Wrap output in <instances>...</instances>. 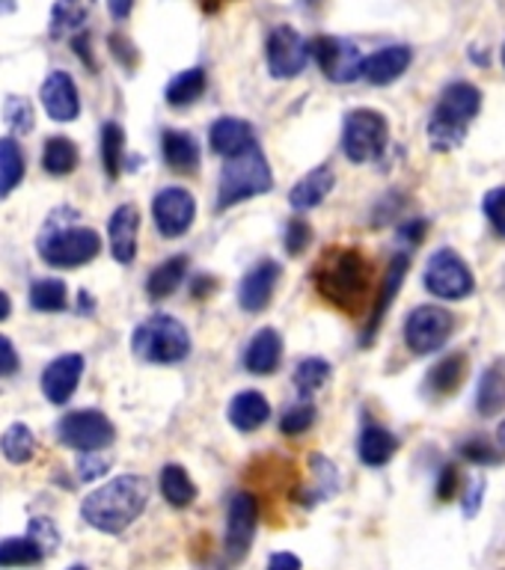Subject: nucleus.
Listing matches in <instances>:
<instances>
[{
    "label": "nucleus",
    "instance_id": "obj_1",
    "mask_svg": "<svg viewBox=\"0 0 505 570\" xmlns=\"http://www.w3.org/2000/svg\"><path fill=\"white\" fill-rule=\"evenodd\" d=\"M315 285L324 301L333 303L337 309L357 315L372 288V267L360 249L333 247L319 258Z\"/></svg>",
    "mask_w": 505,
    "mask_h": 570
},
{
    "label": "nucleus",
    "instance_id": "obj_2",
    "mask_svg": "<svg viewBox=\"0 0 505 570\" xmlns=\"http://www.w3.org/2000/svg\"><path fill=\"white\" fill-rule=\"evenodd\" d=\"M149 502V484L143 475H119V479L107 481L98 490H93L84 505H80V514L93 529L107 534H116L128 529V525L143 514V508Z\"/></svg>",
    "mask_w": 505,
    "mask_h": 570
},
{
    "label": "nucleus",
    "instance_id": "obj_3",
    "mask_svg": "<svg viewBox=\"0 0 505 570\" xmlns=\"http://www.w3.org/2000/svg\"><path fill=\"white\" fill-rule=\"evenodd\" d=\"M482 110V89L470 80H455L440 92L431 119H428V142L435 151L458 149L470 131L473 119Z\"/></svg>",
    "mask_w": 505,
    "mask_h": 570
},
{
    "label": "nucleus",
    "instance_id": "obj_4",
    "mask_svg": "<svg viewBox=\"0 0 505 570\" xmlns=\"http://www.w3.org/2000/svg\"><path fill=\"white\" fill-rule=\"evenodd\" d=\"M274 185L271 167H268L265 151L256 142H250L247 149L226 158V167L221 173V187H217V208L239 205L250 196L268 194Z\"/></svg>",
    "mask_w": 505,
    "mask_h": 570
},
{
    "label": "nucleus",
    "instance_id": "obj_5",
    "mask_svg": "<svg viewBox=\"0 0 505 570\" xmlns=\"http://www.w3.org/2000/svg\"><path fill=\"white\" fill-rule=\"evenodd\" d=\"M134 354L146 360V363L173 365L182 363L191 354V336L182 321L169 318V315H155V318L143 321L140 327L134 330L132 338Z\"/></svg>",
    "mask_w": 505,
    "mask_h": 570
},
{
    "label": "nucleus",
    "instance_id": "obj_6",
    "mask_svg": "<svg viewBox=\"0 0 505 570\" xmlns=\"http://www.w3.org/2000/svg\"><path fill=\"white\" fill-rule=\"evenodd\" d=\"M390 140V125L387 116L369 107L351 110L346 116V128H342V151L351 164H369L378 160L387 149Z\"/></svg>",
    "mask_w": 505,
    "mask_h": 570
},
{
    "label": "nucleus",
    "instance_id": "obj_7",
    "mask_svg": "<svg viewBox=\"0 0 505 570\" xmlns=\"http://www.w3.org/2000/svg\"><path fill=\"white\" fill-rule=\"evenodd\" d=\"M423 285L428 288V294H435L440 301H464L476 292V276L455 249L444 247L428 258Z\"/></svg>",
    "mask_w": 505,
    "mask_h": 570
},
{
    "label": "nucleus",
    "instance_id": "obj_8",
    "mask_svg": "<svg viewBox=\"0 0 505 570\" xmlns=\"http://www.w3.org/2000/svg\"><path fill=\"white\" fill-rule=\"evenodd\" d=\"M455 333V315L444 306H417L405 321V345L417 356L435 354Z\"/></svg>",
    "mask_w": 505,
    "mask_h": 570
},
{
    "label": "nucleus",
    "instance_id": "obj_9",
    "mask_svg": "<svg viewBox=\"0 0 505 570\" xmlns=\"http://www.w3.org/2000/svg\"><path fill=\"white\" fill-rule=\"evenodd\" d=\"M101 238L93 229H54L51 235L39 238V253L48 265L57 267H78L87 265L98 256Z\"/></svg>",
    "mask_w": 505,
    "mask_h": 570
},
{
    "label": "nucleus",
    "instance_id": "obj_10",
    "mask_svg": "<svg viewBox=\"0 0 505 570\" xmlns=\"http://www.w3.org/2000/svg\"><path fill=\"white\" fill-rule=\"evenodd\" d=\"M310 57H315L319 69L328 75L330 80L337 83H351V80L360 78V69H363V53L360 48L346 39H337V36H319L312 39L310 45Z\"/></svg>",
    "mask_w": 505,
    "mask_h": 570
},
{
    "label": "nucleus",
    "instance_id": "obj_11",
    "mask_svg": "<svg viewBox=\"0 0 505 570\" xmlns=\"http://www.w3.org/2000/svg\"><path fill=\"white\" fill-rule=\"evenodd\" d=\"M60 436L62 443L78 449V452H98V449H107L114 443V425L105 413L98 410H78V413H69V416L60 422Z\"/></svg>",
    "mask_w": 505,
    "mask_h": 570
},
{
    "label": "nucleus",
    "instance_id": "obj_12",
    "mask_svg": "<svg viewBox=\"0 0 505 570\" xmlns=\"http://www.w3.org/2000/svg\"><path fill=\"white\" fill-rule=\"evenodd\" d=\"M265 53L268 69L274 78H294V75H301L307 60H310V48L303 42V36L289 24L271 30Z\"/></svg>",
    "mask_w": 505,
    "mask_h": 570
},
{
    "label": "nucleus",
    "instance_id": "obj_13",
    "mask_svg": "<svg viewBox=\"0 0 505 570\" xmlns=\"http://www.w3.org/2000/svg\"><path fill=\"white\" fill-rule=\"evenodd\" d=\"M196 214L194 196L187 194L185 187H164L155 203H152V217H155V226L164 238H178L191 229Z\"/></svg>",
    "mask_w": 505,
    "mask_h": 570
},
{
    "label": "nucleus",
    "instance_id": "obj_14",
    "mask_svg": "<svg viewBox=\"0 0 505 570\" xmlns=\"http://www.w3.org/2000/svg\"><path fill=\"white\" fill-rule=\"evenodd\" d=\"M259 523V502L253 493H235L226 514V552L230 559H244Z\"/></svg>",
    "mask_w": 505,
    "mask_h": 570
},
{
    "label": "nucleus",
    "instance_id": "obj_15",
    "mask_svg": "<svg viewBox=\"0 0 505 570\" xmlns=\"http://www.w3.org/2000/svg\"><path fill=\"white\" fill-rule=\"evenodd\" d=\"M80 374H84V356L62 354L42 372V392L51 404H66L71 392L78 390Z\"/></svg>",
    "mask_w": 505,
    "mask_h": 570
},
{
    "label": "nucleus",
    "instance_id": "obj_16",
    "mask_svg": "<svg viewBox=\"0 0 505 570\" xmlns=\"http://www.w3.org/2000/svg\"><path fill=\"white\" fill-rule=\"evenodd\" d=\"M42 107L45 114L51 116L54 122H71L80 110L78 89L71 83V78L66 71H51L42 83Z\"/></svg>",
    "mask_w": 505,
    "mask_h": 570
},
{
    "label": "nucleus",
    "instance_id": "obj_17",
    "mask_svg": "<svg viewBox=\"0 0 505 570\" xmlns=\"http://www.w3.org/2000/svg\"><path fill=\"white\" fill-rule=\"evenodd\" d=\"M414 62V51H410L408 45H390V48H381V51H375L372 57H363V75L369 83L375 87H387L392 80H399L408 66Z\"/></svg>",
    "mask_w": 505,
    "mask_h": 570
},
{
    "label": "nucleus",
    "instance_id": "obj_18",
    "mask_svg": "<svg viewBox=\"0 0 505 570\" xmlns=\"http://www.w3.org/2000/svg\"><path fill=\"white\" fill-rule=\"evenodd\" d=\"M408 267H410V258L405 256V253H399V256H392L390 267H387V274H383L381 294H378V301H375V306H372V318H369V324H366L363 345H372L375 336H378V327H381L383 315L390 312L392 301L399 297L401 283H405V276H408Z\"/></svg>",
    "mask_w": 505,
    "mask_h": 570
},
{
    "label": "nucleus",
    "instance_id": "obj_19",
    "mask_svg": "<svg viewBox=\"0 0 505 570\" xmlns=\"http://www.w3.org/2000/svg\"><path fill=\"white\" fill-rule=\"evenodd\" d=\"M280 279V265L276 262H259L253 271H250L239 285V303L241 309L247 312H262L271 301V294H274V285Z\"/></svg>",
    "mask_w": 505,
    "mask_h": 570
},
{
    "label": "nucleus",
    "instance_id": "obj_20",
    "mask_svg": "<svg viewBox=\"0 0 505 570\" xmlns=\"http://www.w3.org/2000/svg\"><path fill=\"white\" fill-rule=\"evenodd\" d=\"M137 226H140V212L134 205H119L110 217V226H107L114 258L123 265H132L134 256H137Z\"/></svg>",
    "mask_w": 505,
    "mask_h": 570
},
{
    "label": "nucleus",
    "instance_id": "obj_21",
    "mask_svg": "<svg viewBox=\"0 0 505 570\" xmlns=\"http://www.w3.org/2000/svg\"><path fill=\"white\" fill-rule=\"evenodd\" d=\"M337 185V176H333V169L330 167H315L312 173L298 181L292 187V194H289V203H292L294 212H310L315 205H321L328 199V194Z\"/></svg>",
    "mask_w": 505,
    "mask_h": 570
},
{
    "label": "nucleus",
    "instance_id": "obj_22",
    "mask_svg": "<svg viewBox=\"0 0 505 570\" xmlns=\"http://www.w3.org/2000/svg\"><path fill=\"white\" fill-rule=\"evenodd\" d=\"M280 356H283V338H280L276 330L265 327V330H259L256 336H253V342L247 345L244 365H247V372L253 374H271L276 372Z\"/></svg>",
    "mask_w": 505,
    "mask_h": 570
},
{
    "label": "nucleus",
    "instance_id": "obj_23",
    "mask_svg": "<svg viewBox=\"0 0 505 570\" xmlns=\"http://www.w3.org/2000/svg\"><path fill=\"white\" fill-rule=\"evenodd\" d=\"M208 142H212V149L223 158H232V155H239L253 142V128H250L244 119H232V116H223L217 122L212 125V131H208Z\"/></svg>",
    "mask_w": 505,
    "mask_h": 570
},
{
    "label": "nucleus",
    "instance_id": "obj_24",
    "mask_svg": "<svg viewBox=\"0 0 505 570\" xmlns=\"http://www.w3.org/2000/svg\"><path fill=\"white\" fill-rule=\"evenodd\" d=\"M467 368H470V363H467V356H464L462 351L444 356V360L426 374V390L431 392V395H437V399L453 395V392H458L464 377H467Z\"/></svg>",
    "mask_w": 505,
    "mask_h": 570
},
{
    "label": "nucleus",
    "instance_id": "obj_25",
    "mask_svg": "<svg viewBox=\"0 0 505 570\" xmlns=\"http://www.w3.org/2000/svg\"><path fill=\"white\" fill-rule=\"evenodd\" d=\"M271 416V404L262 392L256 390H247V392H239L230 404V422L239 431H256L262 428Z\"/></svg>",
    "mask_w": 505,
    "mask_h": 570
},
{
    "label": "nucleus",
    "instance_id": "obj_26",
    "mask_svg": "<svg viewBox=\"0 0 505 570\" xmlns=\"http://www.w3.org/2000/svg\"><path fill=\"white\" fill-rule=\"evenodd\" d=\"M399 449V440L392 431H387L378 422H366L363 434H360V461L366 466H383L392 461V454Z\"/></svg>",
    "mask_w": 505,
    "mask_h": 570
},
{
    "label": "nucleus",
    "instance_id": "obj_27",
    "mask_svg": "<svg viewBox=\"0 0 505 570\" xmlns=\"http://www.w3.org/2000/svg\"><path fill=\"white\" fill-rule=\"evenodd\" d=\"M476 410H479V416L491 419L503 413L505 410V365H488L485 374H482L479 381V392H476Z\"/></svg>",
    "mask_w": 505,
    "mask_h": 570
},
{
    "label": "nucleus",
    "instance_id": "obj_28",
    "mask_svg": "<svg viewBox=\"0 0 505 570\" xmlns=\"http://www.w3.org/2000/svg\"><path fill=\"white\" fill-rule=\"evenodd\" d=\"M161 149H164V160L176 173H194L200 164V146L187 131H167L161 137Z\"/></svg>",
    "mask_w": 505,
    "mask_h": 570
},
{
    "label": "nucleus",
    "instance_id": "obj_29",
    "mask_svg": "<svg viewBox=\"0 0 505 570\" xmlns=\"http://www.w3.org/2000/svg\"><path fill=\"white\" fill-rule=\"evenodd\" d=\"M187 274V258L185 256H173L167 262H161L155 271L149 274V283H146V292H149L152 301H164L169 294L176 292L182 279Z\"/></svg>",
    "mask_w": 505,
    "mask_h": 570
},
{
    "label": "nucleus",
    "instance_id": "obj_30",
    "mask_svg": "<svg viewBox=\"0 0 505 570\" xmlns=\"http://www.w3.org/2000/svg\"><path fill=\"white\" fill-rule=\"evenodd\" d=\"M161 493L173 508H187L196 499V484L191 481L185 466L178 463H167L161 470Z\"/></svg>",
    "mask_w": 505,
    "mask_h": 570
},
{
    "label": "nucleus",
    "instance_id": "obj_31",
    "mask_svg": "<svg viewBox=\"0 0 505 570\" xmlns=\"http://www.w3.org/2000/svg\"><path fill=\"white\" fill-rule=\"evenodd\" d=\"M45 559V550L39 543L25 534V538H7L0 541V568H30Z\"/></svg>",
    "mask_w": 505,
    "mask_h": 570
},
{
    "label": "nucleus",
    "instance_id": "obj_32",
    "mask_svg": "<svg viewBox=\"0 0 505 570\" xmlns=\"http://www.w3.org/2000/svg\"><path fill=\"white\" fill-rule=\"evenodd\" d=\"M25 178V155L12 137L0 140V196L12 194Z\"/></svg>",
    "mask_w": 505,
    "mask_h": 570
},
{
    "label": "nucleus",
    "instance_id": "obj_33",
    "mask_svg": "<svg viewBox=\"0 0 505 570\" xmlns=\"http://www.w3.org/2000/svg\"><path fill=\"white\" fill-rule=\"evenodd\" d=\"M42 167L51 176H69L78 167V149L69 137H51L42 149Z\"/></svg>",
    "mask_w": 505,
    "mask_h": 570
},
{
    "label": "nucleus",
    "instance_id": "obj_34",
    "mask_svg": "<svg viewBox=\"0 0 505 570\" xmlns=\"http://www.w3.org/2000/svg\"><path fill=\"white\" fill-rule=\"evenodd\" d=\"M0 452H3V458H7L9 463H27L36 452L33 431L27 425H21V422L9 425L7 431H3V436H0Z\"/></svg>",
    "mask_w": 505,
    "mask_h": 570
},
{
    "label": "nucleus",
    "instance_id": "obj_35",
    "mask_svg": "<svg viewBox=\"0 0 505 570\" xmlns=\"http://www.w3.org/2000/svg\"><path fill=\"white\" fill-rule=\"evenodd\" d=\"M205 89V71L203 69H185L182 75L169 80L167 87V101L176 107L194 105L196 98L203 96Z\"/></svg>",
    "mask_w": 505,
    "mask_h": 570
},
{
    "label": "nucleus",
    "instance_id": "obj_36",
    "mask_svg": "<svg viewBox=\"0 0 505 570\" xmlns=\"http://www.w3.org/2000/svg\"><path fill=\"white\" fill-rule=\"evenodd\" d=\"M89 9H93V0H57L51 9V33L62 36L78 30L89 16Z\"/></svg>",
    "mask_w": 505,
    "mask_h": 570
},
{
    "label": "nucleus",
    "instance_id": "obj_37",
    "mask_svg": "<svg viewBox=\"0 0 505 570\" xmlns=\"http://www.w3.org/2000/svg\"><path fill=\"white\" fill-rule=\"evenodd\" d=\"M66 301H69V292L62 279H39L30 288V303L36 312H60Z\"/></svg>",
    "mask_w": 505,
    "mask_h": 570
},
{
    "label": "nucleus",
    "instance_id": "obj_38",
    "mask_svg": "<svg viewBox=\"0 0 505 570\" xmlns=\"http://www.w3.org/2000/svg\"><path fill=\"white\" fill-rule=\"evenodd\" d=\"M328 381H330V363H324V360H319V356H310V360H303V363L294 368V386H298L301 395L319 392Z\"/></svg>",
    "mask_w": 505,
    "mask_h": 570
},
{
    "label": "nucleus",
    "instance_id": "obj_39",
    "mask_svg": "<svg viewBox=\"0 0 505 570\" xmlns=\"http://www.w3.org/2000/svg\"><path fill=\"white\" fill-rule=\"evenodd\" d=\"M123 149H125V134L119 125L107 122L101 128V158H105L107 176H119V167H123Z\"/></svg>",
    "mask_w": 505,
    "mask_h": 570
},
{
    "label": "nucleus",
    "instance_id": "obj_40",
    "mask_svg": "<svg viewBox=\"0 0 505 570\" xmlns=\"http://www.w3.org/2000/svg\"><path fill=\"white\" fill-rule=\"evenodd\" d=\"M312 422H315V404L303 399L285 410L283 422H280V431H283V434H292V436L303 434L307 428H312Z\"/></svg>",
    "mask_w": 505,
    "mask_h": 570
},
{
    "label": "nucleus",
    "instance_id": "obj_41",
    "mask_svg": "<svg viewBox=\"0 0 505 570\" xmlns=\"http://www.w3.org/2000/svg\"><path fill=\"white\" fill-rule=\"evenodd\" d=\"M3 116H7L9 128L16 134H27L33 128V110H30V105H27L25 98L9 96L7 105H3Z\"/></svg>",
    "mask_w": 505,
    "mask_h": 570
},
{
    "label": "nucleus",
    "instance_id": "obj_42",
    "mask_svg": "<svg viewBox=\"0 0 505 570\" xmlns=\"http://www.w3.org/2000/svg\"><path fill=\"white\" fill-rule=\"evenodd\" d=\"M482 208H485V217L494 226V232H497L499 238H505V187L488 190L485 199H482Z\"/></svg>",
    "mask_w": 505,
    "mask_h": 570
},
{
    "label": "nucleus",
    "instance_id": "obj_43",
    "mask_svg": "<svg viewBox=\"0 0 505 570\" xmlns=\"http://www.w3.org/2000/svg\"><path fill=\"white\" fill-rule=\"evenodd\" d=\"M312 240V226L301 217H294L289 220V229H285V249H289V256H301L303 249L310 247Z\"/></svg>",
    "mask_w": 505,
    "mask_h": 570
},
{
    "label": "nucleus",
    "instance_id": "obj_44",
    "mask_svg": "<svg viewBox=\"0 0 505 570\" xmlns=\"http://www.w3.org/2000/svg\"><path fill=\"white\" fill-rule=\"evenodd\" d=\"M110 463H114V458L101 452V449H98V452H84V461H80V479L93 481L96 475H105Z\"/></svg>",
    "mask_w": 505,
    "mask_h": 570
},
{
    "label": "nucleus",
    "instance_id": "obj_45",
    "mask_svg": "<svg viewBox=\"0 0 505 570\" xmlns=\"http://www.w3.org/2000/svg\"><path fill=\"white\" fill-rule=\"evenodd\" d=\"M30 538H33L45 552L57 550V543H60V534L54 529L51 520H42V517H36L33 523H30Z\"/></svg>",
    "mask_w": 505,
    "mask_h": 570
},
{
    "label": "nucleus",
    "instance_id": "obj_46",
    "mask_svg": "<svg viewBox=\"0 0 505 570\" xmlns=\"http://www.w3.org/2000/svg\"><path fill=\"white\" fill-rule=\"evenodd\" d=\"M462 454L467 458V461L473 463H494L499 461V454L494 452V445L488 443V440H482V436H476V440H467V443L462 445Z\"/></svg>",
    "mask_w": 505,
    "mask_h": 570
},
{
    "label": "nucleus",
    "instance_id": "obj_47",
    "mask_svg": "<svg viewBox=\"0 0 505 570\" xmlns=\"http://www.w3.org/2000/svg\"><path fill=\"white\" fill-rule=\"evenodd\" d=\"M455 488H458V470H455L453 463L440 472V481H437V499L440 502H449L455 497Z\"/></svg>",
    "mask_w": 505,
    "mask_h": 570
},
{
    "label": "nucleus",
    "instance_id": "obj_48",
    "mask_svg": "<svg viewBox=\"0 0 505 570\" xmlns=\"http://www.w3.org/2000/svg\"><path fill=\"white\" fill-rule=\"evenodd\" d=\"M18 368V354L7 336H0V374H12Z\"/></svg>",
    "mask_w": 505,
    "mask_h": 570
},
{
    "label": "nucleus",
    "instance_id": "obj_49",
    "mask_svg": "<svg viewBox=\"0 0 505 570\" xmlns=\"http://www.w3.org/2000/svg\"><path fill=\"white\" fill-rule=\"evenodd\" d=\"M268 570H301V559L294 552H274L268 561Z\"/></svg>",
    "mask_w": 505,
    "mask_h": 570
},
{
    "label": "nucleus",
    "instance_id": "obj_50",
    "mask_svg": "<svg viewBox=\"0 0 505 570\" xmlns=\"http://www.w3.org/2000/svg\"><path fill=\"white\" fill-rule=\"evenodd\" d=\"M482 493H485V481H476L470 493H467V499H464V514H467V517L479 514Z\"/></svg>",
    "mask_w": 505,
    "mask_h": 570
},
{
    "label": "nucleus",
    "instance_id": "obj_51",
    "mask_svg": "<svg viewBox=\"0 0 505 570\" xmlns=\"http://www.w3.org/2000/svg\"><path fill=\"white\" fill-rule=\"evenodd\" d=\"M423 235H426V223L423 220H410L408 226H401V238L414 240V244H419V240H423Z\"/></svg>",
    "mask_w": 505,
    "mask_h": 570
},
{
    "label": "nucleus",
    "instance_id": "obj_52",
    "mask_svg": "<svg viewBox=\"0 0 505 570\" xmlns=\"http://www.w3.org/2000/svg\"><path fill=\"white\" fill-rule=\"evenodd\" d=\"M107 7H110V16H114L116 21H123V18H128V12H132L134 0H107Z\"/></svg>",
    "mask_w": 505,
    "mask_h": 570
},
{
    "label": "nucleus",
    "instance_id": "obj_53",
    "mask_svg": "<svg viewBox=\"0 0 505 570\" xmlns=\"http://www.w3.org/2000/svg\"><path fill=\"white\" fill-rule=\"evenodd\" d=\"M214 279L212 276H196L194 279V288H191V292H194V297H205V294L208 292H214Z\"/></svg>",
    "mask_w": 505,
    "mask_h": 570
},
{
    "label": "nucleus",
    "instance_id": "obj_54",
    "mask_svg": "<svg viewBox=\"0 0 505 570\" xmlns=\"http://www.w3.org/2000/svg\"><path fill=\"white\" fill-rule=\"evenodd\" d=\"M9 312H12V303H9V297L3 292H0V321L9 318Z\"/></svg>",
    "mask_w": 505,
    "mask_h": 570
},
{
    "label": "nucleus",
    "instance_id": "obj_55",
    "mask_svg": "<svg viewBox=\"0 0 505 570\" xmlns=\"http://www.w3.org/2000/svg\"><path fill=\"white\" fill-rule=\"evenodd\" d=\"M16 12V0H0V16H9Z\"/></svg>",
    "mask_w": 505,
    "mask_h": 570
},
{
    "label": "nucleus",
    "instance_id": "obj_56",
    "mask_svg": "<svg viewBox=\"0 0 505 570\" xmlns=\"http://www.w3.org/2000/svg\"><path fill=\"white\" fill-rule=\"evenodd\" d=\"M497 443H499V449H505V422L497 428Z\"/></svg>",
    "mask_w": 505,
    "mask_h": 570
},
{
    "label": "nucleus",
    "instance_id": "obj_57",
    "mask_svg": "<svg viewBox=\"0 0 505 570\" xmlns=\"http://www.w3.org/2000/svg\"><path fill=\"white\" fill-rule=\"evenodd\" d=\"M503 66H505V45H503Z\"/></svg>",
    "mask_w": 505,
    "mask_h": 570
},
{
    "label": "nucleus",
    "instance_id": "obj_58",
    "mask_svg": "<svg viewBox=\"0 0 505 570\" xmlns=\"http://www.w3.org/2000/svg\"><path fill=\"white\" fill-rule=\"evenodd\" d=\"M69 570H87V568H69Z\"/></svg>",
    "mask_w": 505,
    "mask_h": 570
}]
</instances>
